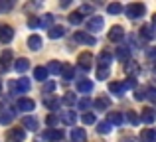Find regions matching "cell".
Masks as SVG:
<instances>
[{
  "mask_svg": "<svg viewBox=\"0 0 156 142\" xmlns=\"http://www.w3.org/2000/svg\"><path fill=\"white\" fill-rule=\"evenodd\" d=\"M122 12H125V14L129 16L130 20H134V18H140V16H144L146 6H144V4H140V2H134V4H129L126 8H122Z\"/></svg>",
  "mask_w": 156,
  "mask_h": 142,
  "instance_id": "cell-1",
  "label": "cell"
},
{
  "mask_svg": "<svg viewBox=\"0 0 156 142\" xmlns=\"http://www.w3.org/2000/svg\"><path fill=\"white\" fill-rule=\"evenodd\" d=\"M10 89H12V93H28L30 91V79L20 77V79H16L14 83H10Z\"/></svg>",
  "mask_w": 156,
  "mask_h": 142,
  "instance_id": "cell-2",
  "label": "cell"
},
{
  "mask_svg": "<svg viewBox=\"0 0 156 142\" xmlns=\"http://www.w3.org/2000/svg\"><path fill=\"white\" fill-rule=\"evenodd\" d=\"M73 40L79 42V43H85V46H95L97 43V38L93 34H87V32H75Z\"/></svg>",
  "mask_w": 156,
  "mask_h": 142,
  "instance_id": "cell-3",
  "label": "cell"
},
{
  "mask_svg": "<svg viewBox=\"0 0 156 142\" xmlns=\"http://www.w3.org/2000/svg\"><path fill=\"white\" fill-rule=\"evenodd\" d=\"M6 138L8 142H24L26 140V132H24V128H10L6 132Z\"/></svg>",
  "mask_w": 156,
  "mask_h": 142,
  "instance_id": "cell-4",
  "label": "cell"
},
{
  "mask_svg": "<svg viewBox=\"0 0 156 142\" xmlns=\"http://www.w3.org/2000/svg\"><path fill=\"white\" fill-rule=\"evenodd\" d=\"M77 63H79V67L81 69H85V71H89L93 67V55L89 54V51H83V54L77 57Z\"/></svg>",
  "mask_w": 156,
  "mask_h": 142,
  "instance_id": "cell-5",
  "label": "cell"
},
{
  "mask_svg": "<svg viewBox=\"0 0 156 142\" xmlns=\"http://www.w3.org/2000/svg\"><path fill=\"white\" fill-rule=\"evenodd\" d=\"M63 138V130H57V128H48L44 132V140L46 142H59Z\"/></svg>",
  "mask_w": 156,
  "mask_h": 142,
  "instance_id": "cell-6",
  "label": "cell"
},
{
  "mask_svg": "<svg viewBox=\"0 0 156 142\" xmlns=\"http://www.w3.org/2000/svg\"><path fill=\"white\" fill-rule=\"evenodd\" d=\"M22 126L26 128V130H32V132H36V130H38V119H36L34 115H28V116H24V119H22Z\"/></svg>",
  "mask_w": 156,
  "mask_h": 142,
  "instance_id": "cell-7",
  "label": "cell"
},
{
  "mask_svg": "<svg viewBox=\"0 0 156 142\" xmlns=\"http://www.w3.org/2000/svg\"><path fill=\"white\" fill-rule=\"evenodd\" d=\"M14 40V30L10 26H0V42L2 43H10Z\"/></svg>",
  "mask_w": 156,
  "mask_h": 142,
  "instance_id": "cell-8",
  "label": "cell"
},
{
  "mask_svg": "<svg viewBox=\"0 0 156 142\" xmlns=\"http://www.w3.org/2000/svg\"><path fill=\"white\" fill-rule=\"evenodd\" d=\"M122 38H125V30H122L121 26H113L109 30V42H115V43H117V42H121Z\"/></svg>",
  "mask_w": 156,
  "mask_h": 142,
  "instance_id": "cell-9",
  "label": "cell"
},
{
  "mask_svg": "<svg viewBox=\"0 0 156 142\" xmlns=\"http://www.w3.org/2000/svg\"><path fill=\"white\" fill-rule=\"evenodd\" d=\"M103 18H101V16H93L91 20H89L87 22V30L89 32H101L103 30Z\"/></svg>",
  "mask_w": 156,
  "mask_h": 142,
  "instance_id": "cell-10",
  "label": "cell"
},
{
  "mask_svg": "<svg viewBox=\"0 0 156 142\" xmlns=\"http://www.w3.org/2000/svg\"><path fill=\"white\" fill-rule=\"evenodd\" d=\"M16 109H18V111H34L36 109V103L32 99H18V103H16Z\"/></svg>",
  "mask_w": 156,
  "mask_h": 142,
  "instance_id": "cell-11",
  "label": "cell"
},
{
  "mask_svg": "<svg viewBox=\"0 0 156 142\" xmlns=\"http://www.w3.org/2000/svg\"><path fill=\"white\" fill-rule=\"evenodd\" d=\"M61 123H63V124H69V126H71V124H75L77 123V113L75 111H63V113H61Z\"/></svg>",
  "mask_w": 156,
  "mask_h": 142,
  "instance_id": "cell-12",
  "label": "cell"
},
{
  "mask_svg": "<svg viewBox=\"0 0 156 142\" xmlns=\"http://www.w3.org/2000/svg\"><path fill=\"white\" fill-rule=\"evenodd\" d=\"M12 116H14V113L8 111V109L0 103V123H2V124H10L12 123Z\"/></svg>",
  "mask_w": 156,
  "mask_h": 142,
  "instance_id": "cell-13",
  "label": "cell"
},
{
  "mask_svg": "<svg viewBox=\"0 0 156 142\" xmlns=\"http://www.w3.org/2000/svg\"><path fill=\"white\" fill-rule=\"evenodd\" d=\"M73 77H75V69H73V65H69V63L61 65V79H65V81H71Z\"/></svg>",
  "mask_w": 156,
  "mask_h": 142,
  "instance_id": "cell-14",
  "label": "cell"
},
{
  "mask_svg": "<svg viewBox=\"0 0 156 142\" xmlns=\"http://www.w3.org/2000/svg\"><path fill=\"white\" fill-rule=\"evenodd\" d=\"M93 105H95L97 111H107V109L111 107V101H109V97L101 95V97H97V99H95V103H93Z\"/></svg>",
  "mask_w": 156,
  "mask_h": 142,
  "instance_id": "cell-15",
  "label": "cell"
},
{
  "mask_svg": "<svg viewBox=\"0 0 156 142\" xmlns=\"http://www.w3.org/2000/svg\"><path fill=\"white\" fill-rule=\"evenodd\" d=\"M28 69H30V61H28L26 57H20V59H16V61H14V71L24 73V71H28Z\"/></svg>",
  "mask_w": 156,
  "mask_h": 142,
  "instance_id": "cell-16",
  "label": "cell"
},
{
  "mask_svg": "<svg viewBox=\"0 0 156 142\" xmlns=\"http://www.w3.org/2000/svg\"><path fill=\"white\" fill-rule=\"evenodd\" d=\"M77 91L79 93H91L93 91V81H89V79L77 81Z\"/></svg>",
  "mask_w": 156,
  "mask_h": 142,
  "instance_id": "cell-17",
  "label": "cell"
},
{
  "mask_svg": "<svg viewBox=\"0 0 156 142\" xmlns=\"http://www.w3.org/2000/svg\"><path fill=\"white\" fill-rule=\"evenodd\" d=\"M140 142H156V130L152 128H146L140 132Z\"/></svg>",
  "mask_w": 156,
  "mask_h": 142,
  "instance_id": "cell-18",
  "label": "cell"
},
{
  "mask_svg": "<svg viewBox=\"0 0 156 142\" xmlns=\"http://www.w3.org/2000/svg\"><path fill=\"white\" fill-rule=\"evenodd\" d=\"M28 47H30L32 51H38L40 47H42V38H40V36H30V38H28Z\"/></svg>",
  "mask_w": 156,
  "mask_h": 142,
  "instance_id": "cell-19",
  "label": "cell"
},
{
  "mask_svg": "<svg viewBox=\"0 0 156 142\" xmlns=\"http://www.w3.org/2000/svg\"><path fill=\"white\" fill-rule=\"evenodd\" d=\"M129 57H130V50H129L126 46H121V47L117 50V59L125 63V61H129Z\"/></svg>",
  "mask_w": 156,
  "mask_h": 142,
  "instance_id": "cell-20",
  "label": "cell"
},
{
  "mask_svg": "<svg viewBox=\"0 0 156 142\" xmlns=\"http://www.w3.org/2000/svg\"><path fill=\"white\" fill-rule=\"evenodd\" d=\"M85 138H87V134H85L83 128H73L71 130V140L73 142H85Z\"/></svg>",
  "mask_w": 156,
  "mask_h": 142,
  "instance_id": "cell-21",
  "label": "cell"
},
{
  "mask_svg": "<svg viewBox=\"0 0 156 142\" xmlns=\"http://www.w3.org/2000/svg\"><path fill=\"white\" fill-rule=\"evenodd\" d=\"M48 36H50L51 40H57V38H63V36H65V28H63V26H53L51 30H50V34H48Z\"/></svg>",
  "mask_w": 156,
  "mask_h": 142,
  "instance_id": "cell-22",
  "label": "cell"
},
{
  "mask_svg": "<svg viewBox=\"0 0 156 142\" xmlns=\"http://www.w3.org/2000/svg\"><path fill=\"white\" fill-rule=\"evenodd\" d=\"M111 59H113V55H111L109 51H101V55H99V67H109L111 65Z\"/></svg>",
  "mask_w": 156,
  "mask_h": 142,
  "instance_id": "cell-23",
  "label": "cell"
},
{
  "mask_svg": "<svg viewBox=\"0 0 156 142\" xmlns=\"http://www.w3.org/2000/svg\"><path fill=\"white\" fill-rule=\"evenodd\" d=\"M107 123H109L111 126H113V124H122V115H121V113H109Z\"/></svg>",
  "mask_w": 156,
  "mask_h": 142,
  "instance_id": "cell-24",
  "label": "cell"
},
{
  "mask_svg": "<svg viewBox=\"0 0 156 142\" xmlns=\"http://www.w3.org/2000/svg\"><path fill=\"white\" fill-rule=\"evenodd\" d=\"M140 119H142V123H146V124H152L156 116H154L152 109H144V111H142V116H140Z\"/></svg>",
  "mask_w": 156,
  "mask_h": 142,
  "instance_id": "cell-25",
  "label": "cell"
},
{
  "mask_svg": "<svg viewBox=\"0 0 156 142\" xmlns=\"http://www.w3.org/2000/svg\"><path fill=\"white\" fill-rule=\"evenodd\" d=\"M48 75H50V73H48L46 67H36L34 69V79H38V81H46Z\"/></svg>",
  "mask_w": 156,
  "mask_h": 142,
  "instance_id": "cell-26",
  "label": "cell"
},
{
  "mask_svg": "<svg viewBox=\"0 0 156 142\" xmlns=\"http://www.w3.org/2000/svg\"><path fill=\"white\" fill-rule=\"evenodd\" d=\"M140 36H142V38H144V40H152L154 38V28L152 26H142L140 28Z\"/></svg>",
  "mask_w": 156,
  "mask_h": 142,
  "instance_id": "cell-27",
  "label": "cell"
},
{
  "mask_svg": "<svg viewBox=\"0 0 156 142\" xmlns=\"http://www.w3.org/2000/svg\"><path fill=\"white\" fill-rule=\"evenodd\" d=\"M93 107V99H89V97H83V99L77 103V109L79 111H87V109H91Z\"/></svg>",
  "mask_w": 156,
  "mask_h": 142,
  "instance_id": "cell-28",
  "label": "cell"
},
{
  "mask_svg": "<svg viewBox=\"0 0 156 142\" xmlns=\"http://www.w3.org/2000/svg\"><path fill=\"white\" fill-rule=\"evenodd\" d=\"M44 105H46L50 111H57V109H59V105H61V101H57V99H50V97H48V99H44Z\"/></svg>",
  "mask_w": 156,
  "mask_h": 142,
  "instance_id": "cell-29",
  "label": "cell"
},
{
  "mask_svg": "<svg viewBox=\"0 0 156 142\" xmlns=\"http://www.w3.org/2000/svg\"><path fill=\"white\" fill-rule=\"evenodd\" d=\"M109 91H111V93H115V95H119V97L125 95V89H122V85H121V83H109Z\"/></svg>",
  "mask_w": 156,
  "mask_h": 142,
  "instance_id": "cell-30",
  "label": "cell"
},
{
  "mask_svg": "<svg viewBox=\"0 0 156 142\" xmlns=\"http://www.w3.org/2000/svg\"><path fill=\"white\" fill-rule=\"evenodd\" d=\"M126 120H129V123L133 124V126H136V124L140 123V116H138L134 111H126Z\"/></svg>",
  "mask_w": 156,
  "mask_h": 142,
  "instance_id": "cell-31",
  "label": "cell"
},
{
  "mask_svg": "<svg viewBox=\"0 0 156 142\" xmlns=\"http://www.w3.org/2000/svg\"><path fill=\"white\" fill-rule=\"evenodd\" d=\"M40 26H42V28H50V30H51V28H53V14H46V16H44L42 22H40Z\"/></svg>",
  "mask_w": 156,
  "mask_h": 142,
  "instance_id": "cell-32",
  "label": "cell"
},
{
  "mask_svg": "<svg viewBox=\"0 0 156 142\" xmlns=\"http://www.w3.org/2000/svg\"><path fill=\"white\" fill-rule=\"evenodd\" d=\"M97 130H99L101 134H109V132L113 130V126H111V124L107 123V120H103V123H99V124H97Z\"/></svg>",
  "mask_w": 156,
  "mask_h": 142,
  "instance_id": "cell-33",
  "label": "cell"
},
{
  "mask_svg": "<svg viewBox=\"0 0 156 142\" xmlns=\"http://www.w3.org/2000/svg\"><path fill=\"white\" fill-rule=\"evenodd\" d=\"M107 12H109V14H121V12H122V6L119 2H113V4H109V6H107Z\"/></svg>",
  "mask_w": 156,
  "mask_h": 142,
  "instance_id": "cell-34",
  "label": "cell"
},
{
  "mask_svg": "<svg viewBox=\"0 0 156 142\" xmlns=\"http://www.w3.org/2000/svg\"><path fill=\"white\" fill-rule=\"evenodd\" d=\"M48 73H53V75L61 73V65H59V61H50V65H48Z\"/></svg>",
  "mask_w": 156,
  "mask_h": 142,
  "instance_id": "cell-35",
  "label": "cell"
},
{
  "mask_svg": "<svg viewBox=\"0 0 156 142\" xmlns=\"http://www.w3.org/2000/svg\"><path fill=\"white\" fill-rule=\"evenodd\" d=\"M83 22V16L79 14V12H73V14H69V24H73V26H77V24Z\"/></svg>",
  "mask_w": 156,
  "mask_h": 142,
  "instance_id": "cell-36",
  "label": "cell"
},
{
  "mask_svg": "<svg viewBox=\"0 0 156 142\" xmlns=\"http://www.w3.org/2000/svg\"><path fill=\"white\" fill-rule=\"evenodd\" d=\"M125 71L133 75V73H138V71H140V67L136 65V61H129V63H126V65H125Z\"/></svg>",
  "mask_w": 156,
  "mask_h": 142,
  "instance_id": "cell-37",
  "label": "cell"
},
{
  "mask_svg": "<svg viewBox=\"0 0 156 142\" xmlns=\"http://www.w3.org/2000/svg\"><path fill=\"white\" fill-rule=\"evenodd\" d=\"M109 77V67H97V79L105 81Z\"/></svg>",
  "mask_w": 156,
  "mask_h": 142,
  "instance_id": "cell-38",
  "label": "cell"
},
{
  "mask_svg": "<svg viewBox=\"0 0 156 142\" xmlns=\"http://www.w3.org/2000/svg\"><path fill=\"white\" fill-rule=\"evenodd\" d=\"M81 120H83L85 124H95V123H97V116H95V115H91V113H87V115L81 116Z\"/></svg>",
  "mask_w": 156,
  "mask_h": 142,
  "instance_id": "cell-39",
  "label": "cell"
},
{
  "mask_svg": "<svg viewBox=\"0 0 156 142\" xmlns=\"http://www.w3.org/2000/svg\"><path fill=\"white\" fill-rule=\"evenodd\" d=\"M12 6H14L12 0H0V12H8Z\"/></svg>",
  "mask_w": 156,
  "mask_h": 142,
  "instance_id": "cell-40",
  "label": "cell"
},
{
  "mask_svg": "<svg viewBox=\"0 0 156 142\" xmlns=\"http://www.w3.org/2000/svg\"><path fill=\"white\" fill-rule=\"evenodd\" d=\"M134 99L136 101H144L146 99V89H134Z\"/></svg>",
  "mask_w": 156,
  "mask_h": 142,
  "instance_id": "cell-41",
  "label": "cell"
},
{
  "mask_svg": "<svg viewBox=\"0 0 156 142\" xmlns=\"http://www.w3.org/2000/svg\"><path fill=\"white\" fill-rule=\"evenodd\" d=\"M146 99L152 101V103H156V87H148V89H146Z\"/></svg>",
  "mask_w": 156,
  "mask_h": 142,
  "instance_id": "cell-42",
  "label": "cell"
},
{
  "mask_svg": "<svg viewBox=\"0 0 156 142\" xmlns=\"http://www.w3.org/2000/svg\"><path fill=\"white\" fill-rule=\"evenodd\" d=\"M63 105H73L75 103V95H71V93H67V95L63 97V101H61Z\"/></svg>",
  "mask_w": 156,
  "mask_h": 142,
  "instance_id": "cell-43",
  "label": "cell"
},
{
  "mask_svg": "<svg viewBox=\"0 0 156 142\" xmlns=\"http://www.w3.org/2000/svg\"><path fill=\"white\" fill-rule=\"evenodd\" d=\"M77 12H79L81 16H83V14H93V6H87V4H85V6H81Z\"/></svg>",
  "mask_w": 156,
  "mask_h": 142,
  "instance_id": "cell-44",
  "label": "cell"
},
{
  "mask_svg": "<svg viewBox=\"0 0 156 142\" xmlns=\"http://www.w3.org/2000/svg\"><path fill=\"white\" fill-rule=\"evenodd\" d=\"M122 89H125V91H126V89H134V79H126V81H122Z\"/></svg>",
  "mask_w": 156,
  "mask_h": 142,
  "instance_id": "cell-45",
  "label": "cell"
},
{
  "mask_svg": "<svg viewBox=\"0 0 156 142\" xmlns=\"http://www.w3.org/2000/svg\"><path fill=\"white\" fill-rule=\"evenodd\" d=\"M53 89H55V83H53V81H48V83L44 85V93H51Z\"/></svg>",
  "mask_w": 156,
  "mask_h": 142,
  "instance_id": "cell-46",
  "label": "cell"
},
{
  "mask_svg": "<svg viewBox=\"0 0 156 142\" xmlns=\"http://www.w3.org/2000/svg\"><path fill=\"white\" fill-rule=\"evenodd\" d=\"M46 123L50 124V126H53V124H57V116H55V115H50V116L46 119Z\"/></svg>",
  "mask_w": 156,
  "mask_h": 142,
  "instance_id": "cell-47",
  "label": "cell"
},
{
  "mask_svg": "<svg viewBox=\"0 0 156 142\" xmlns=\"http://www.w3.org/2000/svg\"><path fill=\"white\" fill-rule=\"evenodd\" d=\"M146 55H148L150 59H156V47H148V50H146Z\"/></svg>",
  "mask_w": 156,
  "mask_h": 142,
  "instance_id": "cell-48",
  "label": "cell"
},
{
  "mask_svg": "<svg viewBox=\"0 0 156 142\" xmlns=\"http://www.w3.org/2000/svg\"><path fill=\"white\" fill-rule=\"evenodd\" d=\"M28 26H30V28L40 26V20H38V18H30V20H28Z\"/></svg>",
  "mask_w": 156,
  "mask_h": 142,
  "instance_id": "cell-49",
  "label": "cell"
},
{
  "mask_svg": "<svg viewBox=\"0 0 156 142\" xmlns=\"http://www.w3.org/2000/svg\"><path fill=\"white\" fill-rule=\"evenodd\" d=\"M121 142H136V138H133V136H125Z\"/></svg>",
  "mask_w": 156,
  "mask_h": 142,
  "instance_id": "cell-50",
  "label": "cell"
},
{
  "mask_svg": "<svg viewBox=\"0 0 156 142\" xmlns=\"http://www.w3.org/2000/svg\"><path fill=\"white\" fill-rule=\"evenodd\" d=\"M152 24H154V26H156V14L152 16Z\"/></svg>",
  "mask_w": 156,
  "mask_h": 142,
  "instance_id": "cell-51",
  "label": "cell"
},
{
  "mask_svg": "<svg viewBox=\"0 0 156 142\" xmlns=\"http://www.w3.org/2000/svg\"><path fill=\"white\" fill-rule=\"evenodd\" d=\"M154 75H156V65H154Z\"/></svg>",
  "mask_w": 156,
  "mask_h": 142,
  "instance_id": "cell-52",
  "label": "cell"
},
{
  "mask_svg": "<svg viewBox=\"0 0 156 142\" xmlns=\"http://www.w3.org/2000/svg\"><path fill=\"white\" fill-rule=\"evenodd\" d=\"M0 93H2V85H0Z\"/></svg>",
  "mask_w": 156,
  "mask_h": 142,
  "instance_id": "cell-53",
  "label": "cell"
}]
</instances>
